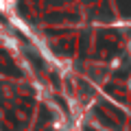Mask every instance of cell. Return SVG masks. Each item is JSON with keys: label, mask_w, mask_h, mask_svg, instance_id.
Returning a JSON list of instances; mask_svg holds the SVG:
<instances>
[{"label": "cell", "mask_w": 131, "mask_h": 131, "mask_svg": "<svg viewBox=\"0 0 131 131\" xmlns=\"http://www.w3.org/2000/svg\"><path fill=\"white\" fill-rule=\"evenodd\" d=\"M96 116H98V120L103 122V125H107L109 129H118V125L112 120V116H109V114H105L103 109H96Z\"/></svg>", "instance_id": "1"}, {"label": "cell", "mask_w": 131, "mask_h": 131, "mask_svg": "<svg viewBox=\"0 0 131 131\" xmlns=\"http://www.w3.org/2000/svg\"><path fill=\"white\" fill-rule=\"evenodd\" d=\"M48 120H50V112H48V109H46V107H44V105H42V116H39V122H37V129H39V127H42V125H46Z\"/></svg>", "instance_id": "2"}, {"label": "cell", "mask_w": 131, "mask_h": 131, "mask_svg": "<svg viewBox=\"0 0 131 131\" xmlns=\"http://www.w3.org/2000/svg\"><path fill=\"white\" fill-rule=\"evenodd\" d=\"M7 118H9V122L15 127V129H18V127H22V122L18 120V116H15V114H11V112H9V114H7Z\"/></svg>", "instance_id": "3"}, {"label": "cell", "mask_w": 131, "mask_h": 131, "mask_svg": "<svg viewBox=\"0 0 131 131\" xmlns=\"http://www.w3.org/2000/svg\"><path fill=\"white\" fill-rule=\"evenodd\" d=\"M85 131H96V129H94V127H85Z\"/></svg>", "instance_id": "4"}, {"label": "cell", "mask_w": 131, "mask_h": 131, "mask_svg": "<svg viewBox=\"0 0 131 131\" xmlns=\"http://www.w3.org/2000/svg\"><path fill=\"white\" fill-rule=\"evenodd\" d=\"M0 129H2V131H9V129H7V127H0Z\"/></svg>", "instance_id": "5"}]
</instances>
